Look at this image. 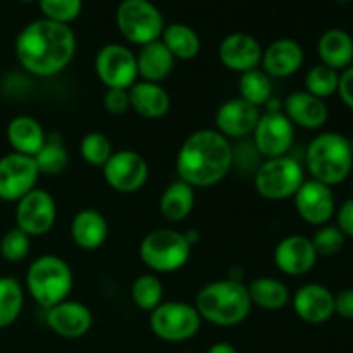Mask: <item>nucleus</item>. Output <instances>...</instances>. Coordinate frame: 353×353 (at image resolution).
Here are the masks:
<instances>
[{"instance_id": "nucleus-39", "label": "nucleus", "mask_w": 353, "mask_h": 353, "mask_svg": "<svg viewBox=\"0 0 353 353\" xmlns=\"http://www.w3.org/2000/svg\"><path fill=\"white\" fill-rule=\"evenodd\" d=\"M345 234L336 226H323L312 238L317 255H334L343 248Z\"/></svg>"}, {"instance_id": "nucleus-25", "label": "nucleus", "mask_w": 353, "mask_h": 353, "mask_svg": "<svg viewBox=\"0 0 353 353\" xmlns=\"http://www.w3.org/2000/svg\"><path fill=\"white\" fill-rule=\"evenodd\" d=\"M7 140L16 154L34 157L47 141V137L37 119L28 116H17L7 126Z\"/></svg>"}, {"instance_id": "nucleus-33", "label": "nucleus", "mask_w": 353, "mask_h": 353, "mask_svg": "<svg viewBox=\"0 0 353 353\" xmlns=\"http://www.w3.org/2000/svg\"><path fill=\"white\" fill-rule=\"evenodd\" d=\"M162 296H164V286L155 274L140 276L131 286V299L134 305L147 312H152L161 305Z\"/></svg>"}, {"instance_id": "nucleus-35", "label": "nucleus", "mask_w": 353, "mask_h": 353, "mask_svg": "<svg viewBox=\"0 0 353 353\" xmlns=\"http://www.w3.org/2000/svg\"><path fill=\"white\" fill-rule=\"evenodd\" d=\"M338 81H340L338 71L324 64L314 65L305 76V92L324 100L333 95L334 92H338Z\"/></svg>"}, {"instance_id": "nucleus-23", "label": "nucleus", "mask_w": 353, "mask_h": 353, "mask_svg": "<svg viewBox=\"0 0 353 353\" xmlns=\"http://www.w3.org/2000/svg\"><path fill=\"white\" fill-rule=\"evenodd\" d=\"M128 93H130L131 109L147 119L164 117L171 109L169 93L159 83L137 81L128 90Z\"/></svg>"}, {"instance_id": "nucleus-36", "label": "nucleus", "mask_w": 353, "mask_h": 353, "mask_svg": "<svg viewBox=\"0 0 353 353\" xmlns=\"http://www.w3.org/2000/svg\"><path fill=\"white\" fill-rule=\"evenodd\" d=\"M79 150H81L83 159L90 165L103 168L105 162L110 159V155H112V145H110L107 134L100 133V131H92V133H88L81 140Z\"/></svg>"}, {"instance_id": "nucleus-18", "label": "nucleus", "mask_w": 353, "mask_h": 353, "mask_svg": "<svg viewBox=\"0 0 353 353\" xmlns=\"http://www.w3.org/2000/svg\"><path fill=\"white\" fill-rule=\"evenodd\" d=\"M47 324L62 338H79L92 330L93 316L86 305L72 300H64L47 309Z\"/></svg>"}, {"instance_id": "nucleus-19", "label": "nucleus", "mask_w": 353, "mask_h": 353, "mask_svg": "<svg viewBox=\"0 0 353 353\" xmlns=\"http://www.w3.org/2000/svg\"><path fill=\"white\" fill-rule=\"evenodd\" d=\"M261 114L259 107L245 102L243 99H231L217 109L216 126L223 137L240 138L254 133Z\"/></svg>"}, {"instance_id": "nucleus-28", "label": "nucleus", "mask_w": 353, "mask_h": 353, "mask_svg": "<svg viewBox=\"0 0 353 353\" xmlns=\"http://www.w3.org/2000/svg\"><path fill=\"white\" fill-rule=\"evenodd\" d=\"M195 205V193L185 181H176L165 188L161 196V212L171 223H181L192 212Z\"/></svg>"}, {"instance_id": "nucleus-42", "label": "nucleus", "mask_w": 353, "mask_h": 353, "mask_svg": "<svg viewBox=\"0 0 353 353\" xmlns=\"http://www.w3.org/2000/svg\"><path fill=\"white\" fill-rule=\"evenodd\" d=\"M338 93H340L345 105L353 109V65L341 72L340 81H338Z\"/></svg>"}, {"instance_id": "nucleus-1", "label": "nucleus", "mask_w": 353, "mask_h": 353, "mask_svg": "<svg viewBox=\"0 0 353 353\" xmlns=\"http://www.w3.org/2000/svg\"><path fill=\"white\" fill-rule=\"evenodd\" d=\"M76 52V37L68 24L38 19L28 24L16 40V55L28 72L54 76L64 71Z\"/></svg>"}, {"instance_id": "nucleus-20", "label": "nucleus", "mask_w": 353, "mask_h": 353, "mask_svg": "<svg viewBox=\"0 0 353 353\" xmlns=\"http://www.w3.org/2000/svg\"><path fill=\"white\" fill-rule=\"evenodd\" d=\"M293 309L296 316L310 324H321L334 314V295L323 285H303L293 296Z\"/></svg>"}, {"instance_id": "nucleus-38", "label": "nucleus", "mask_w": 353, "mask_h": 353, "mask_svg": "<svg viewBox=\"0 0 353 353\" xmlns=\"http://www.w3.org/2000/svg\"><path fill=\"white\" fill-rule=\"evenodd\" d=\"M30 236L19 228L9 230L0 241V254L7 262H21L30 254Z\"/></svg>"}, {"instance_id": "nucleus-4", "label": "nucleus", "mask_w": 353, "mask_h": 353, "mask_svg": "<svg viewBox=\"0 0 353 353\" xmlns=\"http://www.w3.org/2000/svg\"><path fill=\"white\" fill-rule=\"evenodd\" d=\"M350 140L340 133H323L307 148V168L316 181L327 186L340 185L352 172Z\"/></svg>"}, {"instance_id": "nucleus-15", "label": "nucleus", "mask_w": 353, "mask_h": 353, "mask_svg": "<svg viewBox=\"0 0 353 353\" xmlns=\"http://www.w3.org/2000/svg\"><path fill=\"white\" fill-rule=\"evenodd\" d=\"M293 199H295L296 212L312 226H323L334 214V195L331 186L316 179L303 181Z\"/></svg>"}, {"instance_id": "nucleus-12", "label": "nucleus", "mask_w": 353, "mask_h": 353, "mask_svg": "<svg viewBox=\"0 0 353 353\" xmlns=\"http://www.w3.org/2000/svg\"><path fill=\"white\" fill-rule=\"evenodd\" d=\"M102 169L107 185L119 193L138 192L148 179L147 161L133 150L116 152Z\"/></svg>"}, {"instance_id": "nucleus-40", "label": "nucleus", "mask_w": 353, "mask_h": 353, "mask_svg": "<svg viewBox=\"0 0 353 353\" xmlns=\"http://www.w3.org/2000/svg\"><path fill=\"white\" fill-rule=\"evenodd\" d=\"M103 107H105L107 112L114 114V116H123V114H126L131 109L128 90L107 88L105 97H103Z\"/></svg>"}, {"instance_id": "nucleus-14", "label": "nucleus", "mask_w": 353, "mask_h": 353, "mask_svg": "<svg viewBox=\"0 0 353 353\" xmlns=\"http://www.w3.org/2000/svg\"><path fill=\"white\" fill-rule=\"evenodd\" d=\"M252 134L257 150L265 159H276L286 155L292 148L295 128L285 112H268L261 116Z\"/></svg>"}, {"instance_id": "nucleus-44", "label": "nucleus", "mask_w": 353, "mask_h": 353, "mask_svg": "<svg viewBox=\"0 0 353 353\" xmlns=\"http://www.w3.org/2000/svg\"><path fill=\"white\" fill-rule=\"evenodd\" d=\"M207 353H238L236 348L231 343H226V341H219V343H214L212 347L207 350Z\"/></svg>"}, {"instance_id": "nucleus-3", "label": "nucleus", "mask_w": 353, "mask_h": 353, "mask_svg": "<svg viewBox=\"0 0 353 353\" xmlns=\"http://www.w3.org/2000/svg\"><path fill=\"white\" fill-rule=\"evenodd\" d=\"M195 309L210 324L236 326L247 319L252 309L247 285L233 279L209 283L196 295Z\"/></svg>"}, {"instance_id": "nucleus-41", "label": "nucleus", "mask_w": 353, "mask_h": 353, "mask_svg": "<svg viewBox=\"0 0 353 353\" xmlns=\"http://www.w3.org/2000/svg\"><path fill=\"white\" fill-rule=\"evenodd\" d=\"M338 230L345 236L353 238V199L345 200L343 205L338 210Z\"/></svg>"}, {"instance_id": "nucleus-46", "label": "nucleus", "mask_w": 353, "mask_h": 353, "mask_svg": "<svg viewBox=\"0 0 353 353\" xmlns=\"http://www.w3.org/2000/svg\"><path fill=\"white\" fill-rule=\"evenodd\" d=\"M338 3H347V2H350V0H336Z\"/></svg>"}, {"instance_id": "nucleus-26", "label": "nucleus", "mask_w": 353, "mask_h": 353, "mask_svg": "<svg viewBox=\"0 0 353 353\" xmlns=\"http://www.w3.org/2000/svg\"><path fill=\"white\" fill-rule=\"evenodd\" d=\"M174 65V57L161 40L143 45L137 55L138 76L143 81L159 83L169 76Z\"/></svg>"}, {"instance_id": "nucleus-48", "label": "nucleus", "mask_w": 353, "mask_h": 353, "mask_svg": "<svg viewBox=\"0 0 353 353\" xmlns=\"http://www.w3.org/2000/svg\"><path fill=\"white\" fill-rule=\"evenodd\" d=\"M21 2H34V0H21Z\"/></svg>"}, {"instance_id": "nucleus-34", "label": "nucleus", "mask_w": 353, "mask_h": 353, "mask_svg": "<svg viewBox=\"0 0 353 353\" xmlns=\"http://www.w3.org/2000/svg\"><path fill=\"white\" fill-rule=\"evenodd\" d=\"M33 159L38 168V172L59 174V172H62L68 168L69 155L61 140H47Z\"/></svg>"}, {"instance_id": "nucleus-43", "label": "nucleus", "mask_w": 353, "mask_h": 353, "mask_svg": "<svg viewBox=\"0 0 353 353\" xmlns=\"http://www.w3.org/2000/svg\"><path fill=\"white\" fill-rule=\"evenodd\" d=\"M334 312L343 319H353V290H343L334 296Z\"/></svg>"}, {"instance_id": "nucleus-2", "label": "nucleus", "mask_w": 353, "mask_h": 353, "mask_svg": "<svg viewBox=\"0 0 353 353\" xmlns=\"http://www.w3.org/2000/svg\"><path fill=\"white\" fill-rule=\"evenodd\" d=\"M233 164L230 140L216 130H200L183 141L176 159L181 181L192 188L214 186L226 178Z\"/></svg>"}, {"instance_id": "nucleus-21", "label": "nucleus", "mask_w": 353, "mask_h": 353, "mask_svg": "<svg viewBox=\"0 0 353 353\" xmlns=\"http://www.w3.org/2000/svg\"><path fill=\"white\" fill-rule=\"evenodd\" d=\"M261 64L269 78H288L302 68L303 48L292 38H281L265 48Z\"/></svg>"}, {"instance_id": "nucleus-47", "label": "nucleus", "mask_w": 353, "mask_h": 353, "mask_svg": "<svg viewBox=\"0 0 353 353\" xmlns=\"http://www.w3.org/2000/svg\"><path fill=\"white\" fill-rule=\"evenodd\" d=\"M350 150H352V157H353V138L350 140Z\"/></svg>"}, {"instance_id": "nucleus-24", "label": "nucleus", "mask_w": 353, "mask_h": 353, "mask_svg": "<svg viewBox=\"0 0 353 353\" xmlns=\"http://www.w3.org/2000/svg\"><path fill=\"white\" fill-rule=\"evenodd\" d=\"M109 234L107 219L93 209H85L74 216L71 223L72 241L83 250H97L102 247Z\"/></svg>"}, {"instance_id": "nucleus-16", "label": "nucleus", "mask_w": 353, "mask_h": 353, "mask_svg": "<svg viewBox=\"0 0 353 353\" xmlns=\"http://www.w3.org/2000/svg\"><path fill=\"white\" fill-rule=\"evenodd\" d=\"M261 43L252 34L233 33L228 34L219 45V59L228 69L236 72H247L257 69L262 62Z\"/></svg>"}, {"instance_id": "nucleus-7", "label": "nucleus", "mask_w": 353, "mask_h": 353, "mask_svg": "<svg viewBox=\"0 0 353 353\" xmlns=\"http://www.w3.org/2000/svg\"><path fill=\"white\" fill-rule=\"evenodd\" d=\"M116 24L128 41L134 45L161 40L164 17L150 0H123L116 10Z\"/></svg>"}, {"instance_id": "nucleus-8", "label": "nucleus", "mask_w": 353, "mask_h": 353, "mask_svg": "<svg viewBox=\"0 0 353 353\" xmlns=\"http://www.w3.org/2000/svg\"><path fill=\"white\" fill-rule=\"evenodd\" d=\"M303 181L305 178L300 162L288 155H283V157L268 159L259 168L255 174V190L259 195L268 200H285L295 196Z\"/></svg>"}, {"instance_id": "nucleus-22", "label": "nucleus", "mask_w": 353, "mask_h": 353, "mask_svg": "<svg viewBox=\"0 0 353 353\" xmlns=\"http://www.w3.org/2000/svg\"><path fill=\"white\" fill-rule=\"evenodd\" d=\"M285 116L296 126L317 130L326 124L330 114L323 99H317L309 92H293L286 99Z\"/></svg>"}, {"instance_id": "nucleus-45", "label": "nucleus", "mask_w": 353, "mask_h": 353, "mask_svg": "<svg viewBox=\"0 0 353 353\" xmlns=\"http://www.w3.org/2000/svg\"><path fill=\"white\" fill-rule=\"evenodd\" d=\"M183 234H185L186 241H188V243L192 245V247L200 241V233L196 230H190V231H186V233H183Z\"/></svg>"}, {"instance_id": "nucleus-37", "label": "nucleus", "mask_w": 353, "mask_h": 353, "mask_svg": "<svg viewBox=\"0 0 353 353\" xmlns=\"http://www.w3.org/2000/svg\"><path fill=\"white\" fill-rule=\"evenodd\" d=\"M45 19L54 23H72L81 14L83 0H38Z\"/></svg>"}, {"instance_id": "nucleus-17", "label": "nucleus", "mask_w": 353, "mask_h": 353, "mask_svg": "<svg viewBox=\"0 0 353 353\" xmlns=\"http://www.w3.org/2000/svg\"><path fill=\"white\" fill-rule=\"evenodd\" d=\"M317 254L312 240L300 234L286 236L274 250V262L281 272L288 276L307 274L316 265Z\"/></svg>"}, {"instance_id": "nucleus-10", "label": "nucleus", "mask_w": 353, "mask_h": 353, "mask_svg": "<svg viewBox=\"0 0 353 353\" xmlns=\"http://www.w3.org/2000/svg\"><path fill=\"white\" fill-rule=\"evenodd\" d=\"M97 76L107 88L130 90L137 83V55L123 45L110 43L100 48L95 59Z\"/></svg>"}, {"instance_id": "nucleus-11", "label": "nucleus", "mask_w": 353, "mask_h": 353, "mask_svg": "<svg viewBox=\"0 0 353 353\" xmlns=\"http://www.w3.org/2000/svg\"><path fill=\"white\" fill-rule=\"evenodd\" d=\"M38 168L33 157L23 154L6 155L0 159V199L19 202L24 195L37 188Z\"/></svg>"}, {"instance_id": "nucleus-9", "label": "nucleus", "mask_w": 353, "mask_h": 353, "mask_svg": "<svg viewBox=\"0 0 353 353\" xmlns=\"http://www.w3.org/2000/svg\"><path fill=\"white\" fill-rule=\"evenodd\" d=\"M202 324L199 310L185 302H162L150 314V327L164 341H186L195 336Z\"/></svg>"}, {"instance_id": "nucleus-5", "label": "nucleus", "mask_w": 353, "mask_h": 353, "mask_svg": "<svg viewBox=\"0 0 353 353\" xmlns=\"http://www.w3.org/2000/svg\"><path fill=\"white\" fill-rule=\"evenodd\" d=\"M26 286L34 302L43 309L68 300L72 288L71 268L55 255H41L30 265Z\"/></svg>"}, {"instance_id": "nucleus-30", "label": "nucleus", "mask_w": 353, "mask_h": 353, "mask_svg": "<svg viewBox=\"0 0 353 353\" xmlns=\"http://www.w3.org/2000/svg\"><path fill=\"white\" fill-rule=\"evenodd\" d=\"M161 41L165 45L171 55L174 59H181V61H190V59L196 57L200 52V38L190 26L181 23L169 24L162 31Z\"/></svg>"}, {"instance_id": "nucleus-6", "label": "nucleus", "mask_w": 353, "mask_h": 353, "mask_svg": "<svg viewBox=\"0 0 353 353\" xmlns=\"http://www.w3.org/2000/svg\"><path fill=\"white\" fill-rule=\"evenodd\" d=\"M192 255V245L185 234L174 230H155L141 240L140 257L154 272L179 271Z\"/></svg>"}, {"instance_id": "nucleus-27", "label": "nucleus", "mask_w": 353, "mask_h": 353, "mask_svg": "<svg viewBox=\"0 0 353 353\" xmlns=\"http://www.w3.org/2000/svg\"><path fill=\"white\" fill-rule=\"evenodd\" d=\"M317 52L324 65L340 71L350 68L353 61V40L343 30H327L317 43Z\"/></svg>"}, {"instance_id": "nucleus-13", "label": "nucleus", "mask_w": 353, "mask_h": 353, "mask_svg": "<svg viewBox=\"0 0 353 353\" xmlns=\"http://www.w3.org/2000/svg\"><path fill=\"white\" fill-rule=\"evenodd\" d=\"M57 217V207L50 193L34 188L17 202L16 223L28 236H41L52 230Z\"/></svg>"}, {"instance_id": "nucleus-32", "label": "nucleus", "mask_w": 353, "mask_h": 353, "mask_svg": "<svg viewBox=\"0 0 353 353\" xmlns=\"http://www.w3.org/2000/svg\"><path fill=\"white\" fill-rule=\"evenodd\" d=\"M23 288L14 278H0V327L16 323L23 310Z\"/></svg>"}, {"instance_id": "nucleus-29", "label": "nucleus", "mask_w": 353, "mask_h": 353, "mask_svg": "<svg viewBox=\"0 0 353 353\" xmlns=\"http://www.w3.org/2000/svg\"><path fill=\"white\" fill-rule=\"evenodd\" d=\"M252 305L264 310H279L288 305L290 292L286 285L274 278H257L247 286Z\"/></svg>"}, {"instance_id": "nucleus-31", "label": "nucleus", "mask_w": 353, "mask_h": 353, "mask_svg": "<svg viewBox=\"0 0 353 353\" xmlns=\"http://www.w3.org/2000/svg\"><path fill=\"white\" fill-rule=\"evenodd\" d=\"M238 90H240V99L255 107L265 105L272 97L271 78L259 68L241 72Z\"/></svg>"}]
</instances>
